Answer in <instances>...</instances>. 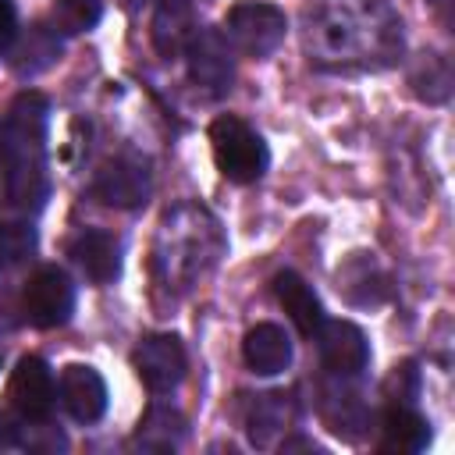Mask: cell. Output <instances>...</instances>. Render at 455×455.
<instances>
[{
  "mask_svg": "<svg viewBox=\"0 0 455 455\" xmlns=\"http://www.w3.org/2000/svg\"><path fill=\"white\" fill-rule=\"evenodd\" d=\"M306 53L327 71H380L402 53V21L387 0H309Z\"/></svg>",
  "mask_w": 455,
  "mask_h": 455,
  "instance_id": "6da1fadb",
  "label": "cell"
},
{
  "mask_svg": "<svg viewBox=\"0 0 455 455\" xmlns=\"http://www.w3.org/2000/svg\"><path fill=\"white\" fill-rule=\"evenodd\" d=\"M46 100L21 92L0 128V156L7 171V196L21 210H36L46 199Z\"/></svg>",
  "mask_w": 455,
  "mask_h": 455,
  "instance_id": "7a4b0ae2",
  "label": "cell"
},
{
  "mask_svg": "<svg viewBox=\"0 0 455 455\" xmlns=\"http://www.w3.org/2000/svg\"><path fill=\"white\" fill-rule=\"evenodd\" d=\"M217 249H220L217 224L196 206H178L174 213L164 217V228H160L156 270L167 284L192 281L196 274L206 270V263L217 259Z\"/></svg>",
  "mask_w": 455,
  "mask_h": 455,
  "instance_id": "3957f363",
  "label": "cell"
},
{
  "mask_svg": "<svg viewBox=\"0 0 455 455\" xmlns=\"http://www.w3.org/2000/svg\"><path fill=\"white\" fill-rule=\"evenodd\" d=\"M210 146H213L217 171L235 185H249V181L263 178V171L270 164L263 135L235 114H224L210 124Z\"/></svg>",
  "mask_w": 455,
  "mask_h": 455,
  "instance_id": "277c9868",
  "label": "cell"
},
{
  "mask_svg": "<svg viewBox=\"0 0 455 455\" xmlns=\"http://www.w3.org/2000/svg\"><path fill=\"white\" fill-rule=\"evenodd\" d=\"M284 32H288L284 11L274 4H259V0L235 4L224 18V28H220L228 46L238 50L242 57H252V60L270 57L284 43Z\"/></svg>",
  "mask_w": 455,
  "mask_h": 455,
  "instance_id": "5b68a950",
  "label": "cell"
},
{
  "mask_svg": "<svg viewBox=\"0 0 455 455\" xmlns=\"http://www.w3.org/2000/svg\"><path fill=\"white\" fill-rule=\"evenodd\" d=\"M21 306L36 327H64L75 313V284L60 267H39L21 291Z\"/></svg>",
  "mask_w": 455,
  "mask_h": 455,
  "instance_id": "8992f818",
  "label": "cell"
},
{
  "mask_svg": "<svg viewBox=\"0 0 455 455\" xmlns=\"http://www.w3.org/2000/svg\"><path fill=\"white\" fill-rule=\"evenodd\" d=\"M7 398L28 423H46L57 405V384H53L50 366L39 355H21L11 373Z\"/></svg>",
  "mask_w": 455,
  "mask_h": 455,
  "instance_id": "52a82bcc",
  "label": "cell"
},
{
  "mask_svg": "<svg viewBox=\"0 0 455 455\" xmlns=\"http://www.w3.org/2000/svg\"><path fill=\"white\" fill-rule=\"evenodd\" d=\"M188 57V75L199 89L210 96H224L235 82V64H231V46L217 28H196V36L185 46Z\"/></svg>",
  "mask_w": 455,
  "mask_h": 455,
  "instance_id": "ba28073f",
  "label": "cell"
},
{
  "mask_svg": "<svg viewBox=\"0 0 455 455\" xmlns=\"http://www.w3.org/2000/svg\"><path fill=\"white\" fill-rule=\"evenodd\" d=\"M135 373L139 380L153 391V395H164V391H174L185 377V348L174 334H149L139 341L135 355Z\"/></svg>",
  "mask_w": 455,
  "mask_h": 455,
  "instance_id": "9c48e42d",
  "label": "cell"
},
{
  "mask_svg": "<svg viewBox=\"0 0 455 455\" xmlns=\"http://www.w3.org/2000/svg\"><path fill=\"white\" fill-rule=\"evenodd\" d=\"M316 348L320 363L338 377H355L370 363V341L366 334L348 320H323L316 327Z\"/></svg>",
  "mask_w": 455,
  "mask_h": 455,
  "instance_id": "30bf717a",
  "label": "cell"
},
{
  "mask_svg": "<svg viewBox=\"0 0 455 455\" xmlns=\"http://www.w3.org/2000/svg\"><path fill=\"white\" fill-rule=\"evenodd\" d=\"M60 402L78 423H96L107 412V384L92 366L71 363L60 370Z\"/></svg>",
  "mask_w": 455,
  "mask_h": 455,
  "instance_id": "8fae6325",
  "label": "cell"
},
{
  "mask_svg": "<svg viewBox=\"0 0 455 455\" xmlns=\"http://www.w3.org/2000/svg\"><path fill=\"white\" fill-rule=\"evenodd\" d=\"M92 192H96V199L107 203V206H121V210L142 206L146 196H149V171H146V164H139V160H110V164L96 174Z\"/></svg>",
  "mask_w": 455,
  "mask_h": 455,
  "instance_id": "7c38bea8",
  "label": "cell"
},
{
  "mask_svg": "<svg viewBox=\"0 0 455 455\" xmlns=\"http://www.w3.org/2000/svg\"><path fill=\"white\" fill-rule=\"evenodd\" d=\"M242 355H245V366L259 377L284 373L288 363H291V338L277 323H256V327L245 331Z\"/></svg>",
  "mask_w": 455,
  "mask_h": 455,
  "instance_id": "4fadbf2b",
  "label": "cell"
},
{
  "mask_svg": "<svg viewBox=\"0 0 455 455\" xmlns=\"http://www.w3.org/2000/svg\"><path fill=\"white\" fill-rule=\"evenodd\" d=\"M71 256L92 284H110L121 274V242L107 231H82L71 242Z\"/></svg>",
  "mask_w": 455,
  "mask_h": 455,
  "instance_id": "5bb4252c",
  "label": "cell"
},
{
  "mask_svg": "<svg viewBox=\"0 0 455 455\" xmlns=\"http://www.w3.org/2000/svg\"><path fill=\"white\" fill-rule=\"evenodd\" d=\"M274 295H277V302L284 306V313L291 316L295 331H299L302 338H313L316 327L323 323V306H320L316 291H313L295 270H281V274L274 277Z\"/></svg>",
  "mask_w": 455,
  "mask_h": 455,
  "instance_id": "9a60e30c",
  "label": "cell"
},
{
  "mask_svg": "<svg viewBox=\"0 0 455 455\" xmlns=\"http://www.w3.org/2000/svg\"><path fill=\"white\" fill-rule=\"evenodd\" d=\"M196 11L192 0H160L153 14V46L160 57H181L188 39L196 36Z\"/></svg>",
  "mask_w": 455,
  "mask_h": 455,
  "instance_id": "2e32d148",
  "label": "cell"
},
{
  "mask_svg": "<svg viewBox=\"0 0 455 455\" xmlns=\"http://www.w3.org/2000/svg\"><path fill=\"white\" fill-rule=\"evenodd\" d=\"M430 441V423L409 409V405H391L380 427V451H395V455H412L423 451Z\"/></svg>",
  "mask_w": 455,
  "mask_h": 455,
  "instance_id": "e0dca14e",
  "label": "cell"
},
{
  "mask_svg": "<svg viewBox=\"0 0 455 455\" xmlns=\"http://www.w3.org/2000/svg\"><path fill=\"white\" fill-rule=\"evenodd\" d=\"M288 419H291V402H288L284 391L259 395L256 405H252V416H249V437H252V444H267L270 441V430H281Z\"/></svg>",
  "mask_w": 455,
  "mask_h": 455,
  "instance_id": "ac0fdd59",
  "label": "cell"
},
{
  "mask_svg": "<svg viewBox=\"0 0 455 455\" xmlns=\"http://www.w3.org/2000/svg\"><path fill=\"white\" fill-rule=\"evenodd\" d=\"M53 18L64 32H89L103 18V0H53Z\"/></svg>",
  "mask_w": 455,
  "mask_h": 455,
  "instance_id": "d6986e66",
  "label": "cell"
},
{
  "mask_svg": "<svg viewBox=\"0 0 455 455\" xmlns=\"http://www.w3.org/2000/svg\"><path fill=\"white\" fill-rule=\"evenodd\" d=\"M36 245L32 228L25 224H0V259L4 263H21Z\"/></svg>",
  "mask_w": 455,
  "mask_h": 455,
  "instance_id": "ffe728a7",
  "label": "cell"
},
{
  "mask_svg": "<svg viewBox=\"0 0 455 455\" xmlns=\"http://www.w3.org/2000/svg\"><path fill=\"white\" fill-rule=\"evenodd\" d=\"M14 36H18V7L14 0H0V53L14 43Z\"/></svg>",
  "mask_w": 455,
  "mask_h": 455,
  "instance_id": "44dd1931",
  "label": "cell"
},
{
  "mask_svg": "<svg viewBox=\"0 0 455 455\" xmlns=\"http://www.w3.org/2000/svg\"><path fill=\"white\" fill-rule=\"evenodd\" d=\"M18 444H21V423L7 409H0V451H11Z\"/></svg>",
  "mask_w": 455,
  "mask_h": 455,
  "instance_id": "7402d4cb",
  "label": "cell"
},
{
  "mask_svg": "<svg viewBox=\"0 0 455 455\" xmlns=\"http://www.w3.org/2000/svg\"><path fill=\"white\" fill-rule=\"evenodd\" d=\"M128 4H139V0H128Z\"/></svg>",
  "mask_w": 455,
  "mask_h": 455,
  "instance_id": "603a6c76",
  "label": "cell"
}]
</instances>
